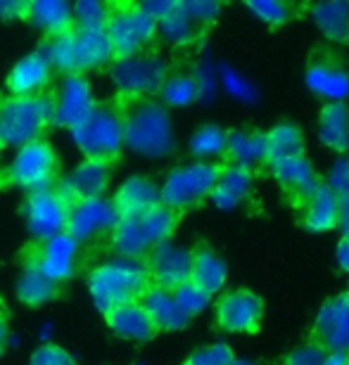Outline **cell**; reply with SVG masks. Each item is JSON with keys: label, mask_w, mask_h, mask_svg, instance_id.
<instances>
[{"label": "cell", "mask_w": 349, "mask_h": 365, "mask_svg": "<svg viewBox=\"0 0 349 365\" xmlns=\"http://www.w3.org/2000/svg\"><path fill=\"white\" fill-rule=\"evenodd\" d=\"M123 114V148L145 159H164L176 152L171 114L162 102L138 100L131 102Z\"/></svg>", "instance_id": "obj_1"}, {"label": "cell", "mask_w": 349, "mask_h": 365, "mask_svg": "<svg viewBox=\"0 0 349 365\" xmlns=\"http://www.w3.org/2000/svg\"><path fill=\"white\" fill-rule=\"evenodd\" d=\"M88 294L100 313H110L119 304L136 302L150 287L145 261L112 257L88 273Z\"/></svg>", "instance_id": "obj_2"}, {"label": "cell", "mask_w": 349, "mask_h": 365, "mask_svg": "<svg viewBox=\"0 0 349 365\" xmlns=\"http://www.w3.org/2000/svg\"><path fill=\"white\" fill-rule=\"evenodd\" d=\"M41 50L46 53L50 67L55 71H62L64 76L110 67L114 60L110 38H107L105 31L71 29V31L57 36V38H50Z\"/></svg>", "instance_id": "obj_3"}, {"label": "cell", "mask_w": 349, "mask_h": 365, "mask_svg": "<svg viewBox=\"0 0 349 365\" xmlns=\"http://www.w3.org/2000/svg\"><path fill=\"white\" fill-rule=\"evenodd\" d=\"M53 126V95L0 100V148L19 150L29 143L43 140Z\"/></svg>", "instance_id": "obj_4"}, {"label": "cell", "mask_w": 349, "mask_h": 365, "mask_svg": "<svg viewBox=\"0 0 349 365\" xmlns=\"http://www.w3.org/2000/svg\"><path fill=\"white\" fill-rule=\"evenodd\" d=\"M171 71V64L155 50L128 57H114L110 64V81L119 98L128 102L150 100L157 95Z\"/></svg>", "instance_id": "obj_5"}, {"label": "cell", "mask_w": 349, "mask_h": 365, "mask_svg": "<svg viewBox=\"0 0 349 365\" xmlns=\"http://www.w3.org/2000/svg\"><path fill=\"white\" fill-rule=\"evenodd\" d=\"M69 133L71 143L84 155V159L110 164L123 150V114L116 107L98 105Z\"/></svg>", "instance_id": "obj_6"}, {"label": "cell", "mask_w": 349, "mask_h": 365, "mask_svg": "<svg viewBox=\"0 0 349 365\" xmlns=\"http://www.w3.org/2000/svg\"><path fill=\"white\" fill-rule=\"evenodd\" d=\"M221 164H183L176 166L166 173L164 182L159 185V202L171 211H176L178 216H183L186 211H193L202 207L212 190L219 180Z\"/></svg>", "instance_id": "obj_7"}, {"label": "cell", "mask_w": 349, "mask_h": 365, "mask_svg": "<svg viewBox=\"0 0 349 365\" xmlns=\"http://www.w3.org/2000/svg\"><path fill=\"white\" fill-rule=\"evenodd\" d=\"M304 81L309 91L328 102H349V62L330 43H318L309 50Z\"/></svg>", "instance_id": "obj_8"}, {"label": "cell", "mask_w": 349, "mask_h": 365, "mask_svg": "<svg viewBox=\"0 0 349 365\" xmlns=\"http://www.w3.org/2000/svg\"><path fill=\"white\" fill-rule=\"evenodd\" d=\"M5 182L12 187L26 190L29 195L55 187L57 155L53 145L46 140H36L19 148L5 169Z\"/></svg>", "instance_id": "obj_9"}, {"label": "cell", "mask_w": 349, "mask_h": 365, "mask_svg": "<svg viewBox=\"0 0 349 365\" xmlns=\"http://www.w3.org/2000/svg\"><path fill=\"white\" fill-rule=\"evenodd\" d=\"M105 34L114 57H128L150 50L157 41V21L141 5H114Z\"/></svg>", "instance_id": "obj_10"}, {"label": "cell", "mask_w": 349, "mask_h": 365, "mask_svg": "<svg viewBox=\"0 0 349 365\" xmlns=\"http://www.w3.org/2000/svg\"><path fill=\"white\" fill-rule=\"evenodd\" d=\"M309 344L325 354H349V289L328 297L309 330Z\"/></svg>", "instance_id": "obj_11"}, {"label": "cell", "mask_w": 349, "mask_h": 365, "mask_svg": "<svg viewBox=\"0 0 349 365\" xmlns=\"http://www.w3.org/2000/svg\"><path fill=\"white\" fill-rule=\"evenodd\" d=\"M71 204L57 192L55 187L31 192L24 202V221L36 242H46V240L67 232Z\"/></svg>", "instance_id": "obj_12"}, {"label": "cell", "mask_w": 349, "mask_h": 365, "mask_svg": "<svg viewBox=\"0 0 349 365\" xmlns=\"http://www.w3.org/2000/svg\"><path fill=\"white\" fill-rule=\"evenodd\" d=\"M216 325L236 334H257L264 320V299L252 289H228L214 304Z\"/></svg>", "instance_id": "obj_13"}, {"label": "cell", "mask_w": 349, "mask_h": 365, "mask_svg": "<svg viewBox=\"0 0 349 365\" xmlns=\"http://www.w3.org/2000/svg\"><path fill=\"white\" fill-rule=\"evenodd\" d=\"M119 211L110 197H98V200L74 202L69 209L67 235H71L79 245H88L96 240L110 235L114 225L119 223Z\"/></svg>", "instance_id": "obj_14"}, {"label": "cell", "mask_w": 349, "mask_h": 365, "mask_svg": "<svg viewBox=\"0 0 349 365\" xmlns=\"http://www.w3.org/2000/svg\"><path fill=\"white\" fill-rule=\"evenodd\" d=\"M145 268H148L150 284L162 287L166 292H173L181 284L191 282L193 271V250L181 247L176 242H162L152 247L145 257Z\"/></svg>", "instance_id": "obj_15"}, {"label": "cell", "mask_w": 349, "mask_h": 365, "mask_svg": "<svg viewBox=\"0 0 349 365\" xmlns=\"http://www.w3.org/2000/svg\"><path fill=\"white\" fill-rule=\"evenodd\" d=\"M98 107L96 93L84 74L64 76L60 88L53 95V123L62 128H76L93 109Z\"/></svg>", "instance_id": "obj_16"}, {"label": "cell", "mask_w": 349, "mask_h": 365, "mask_svg": "<svg viewBox=\"0 0 349 365\" xmlns=\"http://www.w3.org/2000/svg\"><path fill=\"white\" fill-rule=\"evenodd\" d=\"M266 171L271 173V178L278 182L283 190V200H285L295 211L316 192L318 185L323 182V176L314 169V164L307 157H297L290 162L271 164L266 166Z\"/></svg>", "instance_id": "obj_17"}, {"label": "cell", "mask_w": 349, "mask_h": 365, "mask_svg": "<svg viewBox=\"0 0 349 365\" xmlns=\"http://www.w3.org/2000/svg\"><path fill=\"white\" fill-rule=\"evenodd\" d=\"M79 259H81V245L67 232H62V235L50 237L46 242H39L31 264L55 284H62L74 277Z\"/></svg>", "instance_id": "obj_18"}, {"label": "cell", "mask_w": 349, "mask_h": 365, "mask_svg": "<svg viewBox=\"0 0 349 365\" xmlns=\"http://www.w3.org/2000/svg\"><path fill=\"white\" fill-rule=\"evenodd\" d=\"M107 187H110V164L96 159H84L67 176L55 182V190L69 204L105 197Z\"/></svg>", "instance_id": "obj_19"}, {"label": "cell", "mask_w": 349, "mask_h": 365, "mask_svg": "<svg viewBox=\"0 0 349 365\" xmlns=\"http://www.w3.org/2000/svg\"><path fill=\"white\" fill-rule=\"evenodd\" d=\"M55 69L50 67L43 50L24 55L7 74V91L12 98H36L46 95V88L53 81Z\"/></svg>", "instance_id": "obj_20"}, {"label": "cell", "mask_w": 349, "mask_h": 365, "mask_svg": "<svg viewBox=\"0 0 349 365\" xmlns=\"http://www.w3.org/2000/svg\"><path fill=\"white\" fill-rule=\"evenodd\" d=\"M223 164L243 166L252 173L266 169V130H259L254 126H240L228 130Z\"/></svg>", "instance_id": "obj_21"}, {"label": "cell", "mask_w": 349, "mask_h": 365, "mask_svg": "<svg viewBox=\"0 0 349 365\" xmlns=\"http://www.w3.org/2000/svg\"><path fill=\"white\" fill-rule=\"evenodd\" d=\"M107 325H110V330L119 339L136 341V344H145V341H150L157 334V327L150 320L141 299L119 304L116 309H112L107 313Z\"/></svg>", "instance_id": "obj_22"}, {"label": "cell", "mask_w": 349, "mask_h": 365, "mask_svg": "<svg viewBox=\"0 0 349 365\" xmlns=\"http://www.w3.org/2000/svg\"><path fill=\"white\" fill-rule=\"evenodd\" d=\"M112 202L121 218H141L157 204H162L159 202V185L145 176H131L123 180L116 187Z\"/></svg>", "instance_id": "obj_23"}, {"label": "cell", "mask_w": 349, "mask_h": 365, "mask_svg": "<svg viewBox=\"0 0 349 365\" xmlns=\"http://www.w3.org/2000/svg\"><path fill=\"white\" fill-rule=\"evenodd\" d=\"M307 14L330 46H349V0L309 3Z\"/></svg>", "instance_id": "obj_24"}, {"label": "cell", "mask_w": 349, "mask_h": 365, "mask_svg": "<svg viewBox=\"0 0 349 365\" xmlns=\"http://www.w3.org/2000/svg\"><path fill=\"white\" fill-rule=\"evenodd\" d=\"M297 221L311 232H328L338 228V195L321 182L318 190L297 209Z\"/></svg>", "instance_id": "obj_25"}, {"label": "cell", "mask_w": 349, "mask_h": 365, "mask_svg": "<svg viewBox=\"0 0 349 365\" xmlns=\"http://www.w3.org/2000/svg\"><path fill=\"white\" fill-rule=\"evenodd\" d=\"M228 280V266L219 254H216L207 242H200L193 250V271L191 282L198 284L209 297L221 294L223 284Z\"/></svg>", "instance_id": "obj_26"}, {"label": "cell", "mask_w": 349, "mask_h": 365, "mask_svg": "<svg viewBox=\"0 0 349 365\" xmlns=\"http://www.w3.org/2000/svg\"><path fill=\"white\" fill-rule=\"evenodd\" d=\"M252 185H254V173L250 169L233 166V164H221L219 180H216L209 200H212L219 209L231 211L250 197Z\"/></svg>", "instance_id": "obj_27"}, {"label": "cell", "mask_w": 349, "mask_h": 365, "mask_svg": "<svg viewBox=\"0 0 349 365\" xmlns=\"http://www.w3.org/2000/svg\"><path fill=\"white\" fill-rule=\"evenodd\" d=\"M141 304L145 306V311H148L150 320L155 323L157 332L164 330V332H178L188 327V320L183 316V311L178 309L176 299H173L171 292H166L162 287H155V284H150L148 292L141 297Z\"/></svg>", "instance_id": "obj_28"}, {"label": "cell", "mask_w": 349, "mask_h": 365, "mask_svg": "<svg viewBox=\"0 0 349 365\" xmlns=\"http://www.w3.org/2000/svg\"><path fill=\"white\" fill-rule=\"evenodd\" d=\"M318 138L340 157L349 152V102H328L318 114Z\"/></svg>", "instance_id": "obj_29"}, {"label": "cell", "mask_w": 349, "mask_h": 365, "mask_svg": "<svg viewBox=\"0 0 349 365\" xmlns=\"http://www.w3.org/2000/svg\"><path fill=\"white\" fill-rule=\"evenodd\" d=\"M26 19L50 38H57V36L74 29L71 5L64 3V0H36V3H29Z\"/></svg>", "instance_id": "obj_30"}, {"label": "cell", "mask_w": 349, "mask_h": 365, "mask_svg": "<svg viewBox=\"0 0 349 365\" xmlns=\"http://www.w3.org/2000/svg\"><path fill=\"white\" fill-rule=\"evenodd\" d=\"M110 245L114 257L133 261H145V257L152 250L150 240L141 225V218H119V223L110 232Z\"/></svg>", "instance_id": "obj_31"}, {"label": "cell", "mask_w": 349, "mask_h": 365, "mask_svg": "<svg viewBox=\"0 0 349 365\" xmlns=\"http://www.w3.org/2000/svg\"><path fill=\"white\" fill-rule=\"evenodd\" d=\"M297 157H304V133L297 123L285 121L266 130V166L290 162Z\"/></svg>", "instance_id": "obj_32"}, {"label": "cell", "mask_w": 349, "mask_h": 365, "mask_svg": "<svg viewBox=\"0 0 349 365\" xmlns=\"http://www.w3.org/2000/svg\"><path fill=\"white\" fill-rule=\"evenodd\" d=\"M159 102L169 109V107H191L195 105L202 95V83L198 78V71H169L166 81L159 88Z\"/></svg>", "instance_id": "obj_33"}, {"label": "cell", "mask_w": 349, "mask_h": 365, "mask_svg": "<svg viewBox=\"0 0 349 365\" xmlns=\"http://www.w3.org/2000/svg\"><path fill=\"white\" fill-rule=\"evenodd\" d=\"M205 34H207L205 29H200L183 10H181L178 0H176L173 12L166 14L162 21H157V38H162L166 46H171V48H191Z\"/></svg>", "instance_id": "obj_34"}, {"label": "cell", "mask_w": 349, "mask_h": 365, "mask_svg": "<svg viewBox=\"0 0 349 365\" xmlns=\"http://www.w3.org/2000/svg\"><path fill=\"white\" fill-rule=\"evenodd\" d=\"M60 292V284H55L50 277L43 275L39 268H36L31 261L24 266V271L17 277V287H14V294L24 306H43L48 302H53Z\"/></svg>", "instance_id": "obj_35"}, {"label": "cell", "mask_w": 349, "mask_h": 365, "mask_svg": "<svg viewBox=\"0 0 349 365\" xmlns=\"http://www.w3.org/2000/svg\"><path fill=\"white\" fill-rule=\"evenodd\" d=\"M226 140H228V130L216 126V123H205L191 135V155L195 157V162L200 164H223L226 157Z\"/></svg>", "instance_id": "obj_36"}, {"label": "cell", "mask_w": 349, "mask_h": 365, "mask_svg": "<svg viewBox=\"0 0 349 365\" xmlns=\"http://www.w3.org/2000/svg\"><path fill=\"white\" fill-rule=\"evenodd\" d=\"M247 10L259 21H264L266 26L278 29V26L290 24V21L297 17H302V14L307 12V5L288 3V0H252V3H247Z\"/></svg>", "instance_id": "obj_37"}, {"label": "cell", "mask_w": 349, "mask_h": 365, "mask_svg": "<svg viewBox=\"0 0 349 365\" xmlns=\"http://www.w3.org/2000/svg\"><path fill=\"white\" fill-rule=\"evenodd\" d=\"M178 221H181V216L176 211H171L169 207H164V204H157L155 209H150L148 214L141 216V225L152 247L169 242L173 237V232H176Z\"/></svg>", "instance_id": "obj_38"}, {"label": "cell", "mask_w": 349, "mask_h": 365, "mask_svg": "<svg viewBox=\"0 0 349 365\" xmlns=\"http://www.w3.org/2000/svg\"><path fill=\"white\" fill-rule=\"evenodd\" d=\"M110 14L112 5H105L100 0H79L76 5H71L74 29H84V31H105Z\"/></svg>", "instance_id": "obj_39"}, {"label": "cell", "mask_w": 349, "mask_h": 365, "mask_svg": "<svg viewBox=\"0 0 349 365\" xmlns=\"http://www.w3.org/2000/svg\"><path fill=\"white\" fill-rule=\"evenodd\" d=\"M171 294H173V299H176L178 309L183 311V316L188 320H193L195 316H200V313L207 311V306L212 304V297H209L207 292H202L198 284H193V282L181 284V287L173 289Z\"/></svg>", "instance_id": "obj_40"}, {"label": "cell", "mask_w": 349, "mask_h": 365, "mask_svg": "<svg viewBox=\"0 0 349 365\" xmlns=\"http://www.w3.org/2000/svg\"><path fill=\"white\" fill-rule=\"evenodd\" d=\"M236 354L226 341H216V344H207L195 351L183 361V365H231Z\"/></svg>", "instance_id": "obj_41"}, {"label": "cell", "mask_w": 349, "mask_h": 365, "mask_svg": "<svg viewBox=\"0 0 349 365\" xmlns=\"http://www.w3.org/2000/svg\"><path fill=\"white\" fill-rule=\"evenodd\" d=\"M178 7L205 31L209 26H214V21L221 14V5L212 3V0H178Z\"/></svg>", "instance_id": "obj_42"}, {"label": "cell", "mask_w": 349, "mask_h": 365, "mask_svg": "<svg viewBox=\"0 0 349 365\" xmlns=\"http://www.w3.org/2000/svg\"><path fill=\"white\" fill-rule=\"evenodd\" d=\"M29 365H76L74 356L67 349H62L60 344H41L31 354Z\"/></svg>", "instance_id": "obj_43"}, {"label": "cell", "mask_w": 349, "mask_h": 365, "mask_svg": "<svg viewBox=\"0 0 349 365\" xmlns=\"http://www.w3.org/2000/svg\"><path fill=\"white\" fill-rule=\"evenodd\" d=\"M323 182L338 197L349 192V155H343L340 159H335V164L330 166V171L323 176Z\"/></svg>", "instance_id": "obj_44"}, {"label": "cell", "mask_w": 349, "mask_h": 365, "mask_svg": "<svg viewBox=\"0 0 349 365\" xmlns=\"http://www.w3.org/2000/svg\"><path fill=\"white\" fill-rule=\"evenodd\" d=\"M325 359H328V354L323 351V349H318L316 344H302L293 349L285 359H283L280 365H323Z\"/></svg>", "instance_id": "obj_45"}, {"label": "cell", "mask_w": 349, "mask_h": 365, "mask_svg": "<svg viewBox=\"0 0 349 365\" xmlns=\"http://www.w3.org/2000/svg\"><path fill=\"white\" fill-rule=\"evenodd\" d=\"M29 17V3L24 0H0V19L17 21Z\"/></svg>", "instance_id": "obj_46"}, {"label": "cell", "mask_w": 349, "mask_h": 365, "mask_svg": "<svg viewBox=\"0 0 349 365\" xmlns=\"http://www.w3.org/2000/svg\"><path fill=\"white\" fill-rule=\"evenodd\" d=\"M143 7L145 12L150 14L155 21H162L166 14L173 12V7H176V0H148V3H138Z\"/></svg>", "instance_id": "obj_47"}, {"label": "cell", "mask_w": 349, "mask_h": 365, "mask_svg": "<svg viewBox=\"0 0 349 365\" xmlns=\"http://www.w3.org/2000/svg\"><path fill=\"white\" fill-rule=\"evenodd\" d=\"M338 230L349 237V192L338 197Z\"/></svg>", "instance_id": "obj_48"}, {"label": "cell", "mask_w": 349, "mask_h": 365, "mask_svg": "<svg viewBox=\"0 0 349 365\" xmlns=\"http://www.w3.org/2000/svg\"><path fill=\"white\" fill-rule=\"evenodd\" d=\"M338 264L349 277V237H340V242H338Z\"/></svg>", "instance_id": "obj_49"}, {"label": "cell", "mask_w": 349, "mask_h": 365, "mask_svg": "<svg viewBox=\"0 0 349 365\" xmlns=\"http://www.w3.org/2000/svg\"><path fill=\"white\" fill-rule=\"evenodd\" d=\"M7 344H10V330H7V318H5V313L0 311V356L5 354Z\"/></svg>", "instance_id": "obj_50"}, {"label": "cell", "mask_w": 349, "mask_h": 365, "mask_svg": "<svg viewBox=\"0 0 349 365\" xmlns=\"http://www.w3.org/2000/svg\"><path fill=\"white\" fill-rule=\"evenodd\" d=\"M53 337H55V327L53 323H43L39 327V339L43 341V344H53Z\"/></svg>", "instance_id": "obj_51"}, {"label": "cell", "mask_w": 349, "mask_h": 365, "mask_svg": "<svg viewBox=\"0 0 349 365\" xmlns=\"http://www.w3.org/2000/svg\"><path fill=\"white\" fill-rule=\"evenodd\" d=\"M345 361H347V354H330L323 365H345Z\"/></svg>", "instance_id": "obj_52"}, {"label": "cell", "mask_w": 349, "mask_h": 365, "mask_svg": "<svg viewBox=\"0 0 349 365\" xmlns=\"http://www.w3.org/2000/svg\"><path fill=\"white\" fill-rule=\"evenodd\" d=\"M231 365H259V363H252V361H245V359H233Z\"/></svg>", "instance_id": "obj_53"}, {"label": "cell", "mask_w": 349, "mask_h": 365, "mask_svg": "<svg viewBox=\"0 0 349 365\" xmlns=\"http://www.w3.org/2000/svg\"><path fill=\"white\" fill-rule=\"evenodd\" d=\"M345 365H349V354H347V361H345Z\"/></svg>", "instance_id": "obj_54"}]
</instances>
